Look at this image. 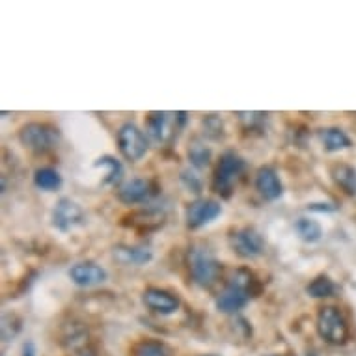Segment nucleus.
Instances as JSON below:
<instances>
[{"label":"nucleus","instance_id":"f257e3e1","mask_svg":"<svg viewBox=\"0 0 356 356\" xmlns=\"http://www.w3.org/2000/svg\"><path fill=\"white\" fill-rule=\"evenodd\" d=\"M259 291H261V284L254 273L248 269H237L232 273L228 284L216 298V308L222 314H237L250 302L252 297H257Z\"/></svg>","mask_w":356,"mask_h":356},{"label":"nucleus","instance_id":"f03ea898","mask_svg":"<svg viewBox=\"0 0 356 356\" xmlns=\"http://www.w3.org/2000/svg\"><path fill=\"white\" fill-rule=\"evenodd\" d=\"M188 270L193 282L200 287L215 286L220 276V261L205 246H194L188 252Z\"/></svg>","mask_w":356,"mask_h":356},{"label":"nucleus","instance_id":"7ed1b4c3","mask_svg":"<svg viewBox=\"0 0 356 356\" xmlns=\"http://www.w3.org/2000/svg\"><path fill=\"white\" fill-rule=\"evenodd\" d=\"M245 159L241 157L237 152H224L222 153L218 166L213 175V191L220 194L222 198H229L234 193V183L239 177V174L245 170Z\"/></svg>","mask_w":356,"mask_h":356},{"label":"nucleus","instance_id":"20e7f679","mask_svg":"<svg viewBox=\"0 0 356 356\" xmlns=\"http://www.w3.org/2000/svg\"><path fill=\"white\" fill-rule=\"evenodd\" d=\"M317 332L328 345H343L349 339V325L336 306H323L317 314Z\"/></svg>","mask_w":356,"mask_h":356},{"label":"nucleus","instance_id":"39448f33","mask_svg":"<svg viewBox=\"0 0 356 356\" xmlns=\"http://www.w3.org/2000/svg\"><path fill=\"white\" fill-rule=\"evenodd\" d=\"M19 140L30 152L47 153L58 140V131L49 123L30 122L19 131Z\"/></svg>","mask_w":356,"mask_h":356},{"label":"nucleus","instance_id":"423d86ee","mask_svg":"<svg viewBox=\"0 0 356 356\" xmlns=\"http://www.w3.org/2000/svg\"><path fill=\"white\" fill-rule=\"evenodd\" d=\"M118 147L127 161L136 163L146 155L149 144H147L144 131L135 123L129 122L118 129Z\"/></svg>","mask_w":356,"mask_h":356},{"label":"nucleus","instance_id":"0eeeda50","mask_svg":"<svg viewBox=\"0 0 356 356\" xmlns=\"http://www.w3.org/2000/svg\"><path fill=\"white\" fill-rule=\"evenodd\" d=\"M222 215L220 202L213 198H198L194 200L193 204H188L187 213H185V220H187V228L198 229L204 228L205 224L218 218Z\"/></svg>","mask_w":356,"mask_h":356},{"label":"nucleus","instance_id":"6e6552de","mask_svg":"<svg viewBox=\"0 0 356 356\" xmlns=\"http://www.w3.org/2000/svg\"><path fill=\"white\" fill-rule=\"evenodd\" d=\"M232 248L237 256L245 257V259H254V257L261 256L265 250V241L261 234L256 228H241L232 234Z\"/></svg>","mask_w":356,"mask_h":356},{"label":"nucleus","instance_id":"1a4fd4ad","mask_svg":"<svg viewBox=\"0 0 356 356\" xmlns=\"http://www.w3.org/2000/svg\"><path fill=\"white\" fill-rule=\"evenodd\" d=\"M53 226L62 234H67L70 229H73L75 226L82 224L84 220V211L76 202H73L71 198H60L56 204H54L53 209Z\"/></svg>","mask_w":356,"mask_h":356},{"label":"nucleus","instance_id":"9d476101","mask_svg":"<svg viewBox=\"0 0 356 356\" xmlns=\"http://www.w3.org/2000/svg\"><path fill=\"white\" fill-rule=\"evenodd\" d=\"M155 194H157L155 183L149 181V179H140V177L125 181L118 187V200L125 205L144 204Z\"/></svg>","mask_w":356,"mask_h":356},{"label":"nucleus","instance_id":"9b49d317","mask_svg":"<svg viewBox=\"0 0 356 356\" xmlns=\"http://www.w3.org/2000/svg\"><path fill=\"white\" fill-rule=\"evenodd\" d=\"M142 300L152 312L161 316H172L181 306V300L175 297L174 293L161 289V287H147L142 295Z\"/></svg>","mask_w":356,"mask_h":356},{"label":"nucleus","instance_id":"f8f14e48","mask_svg":"<svg viewBox=\"0 0 356 356\" xmlns=\"http://www.w3.org/2000/svg\"><path fill=\"white\" fill-rule=\"evenodd\" d=\"M70 278L79 287H94L106 282L108 273L94 261L75 263L70 269Z\"/></svg>","mask_w":356,"mask_h":356},{"label":"nucleus","instance_id":"ddd939ff","mask_svg":"<svg viewBox=\"0 0 356 356\" xmlns=\"http://www.w3.org/2000/svg\"><path fill=\"white\" fill-rule=\"evenodd\" d=\"M172 123H175V114H170V112H161L153 111L146 116V131L147 135L152 136L153 140L163 144L174 136L175 133L172 131Z\"/></svg>","mask_w":356,"mask_h":356},{"label":"nucleus","instance_id":"4468645a","mask_svg":"<svg viewBox=\"0 0 356 356\" xmlns=\"http://www.w3.org/2000/svg\"><path fill=\"white\" fill-rule=\"evenodd\" d=\"M256 188L257 193L261 194V198L269 200V202H275V200H278L284 194L280 177L276 174V170L270 168V166H261V168L257 170Z\"/></svg>","mask_w":356,"mask_h":356},{"label":"nucleus","instance_id":"2eb2a0df","mask_svg":"<svg viewBox=\"0 0 356 356\" xmlns=\"http://www.w3.org/2000/svg\"><path fill=\"white\" fill-rule=\"evenodd\" d=\"M164 213L159 209H146V211H136L133 215L125 216L123 224H127L131 228L140 229V232H153V229L163 228L164 224Z\"/></svg>","mask_w":356,"mask_h":356},{"label":"nucleus","instance_id":"dca6fc26","mask_svg":"<svg viewBox=\"0 0 356 356\" xmlns=\"http://www.w3.org/2000/svg\"><path fill=\"white\" fill-rule=\"evenodd\" d=\"M112 256L122 265H146L153 259V252L146 246H129L120 245L112 250Z\"/></svg>","mask_w":356,"mask_h":356},{"label":"nucleus","instance_id":"f3484780","mask_svg":"<svg viewBox=\"0 0 356 356\" xmlns=\"http://www.w3.org/2000/svg\"><path fill=\"white\" fill-rule=\"evenodd\" d=\"M94 168L103 170V185L118 187L123 181V164L112 155H103L94 163Z\"/></svg>","mask_w":356,"mask_h":356},{"label":"nucleus","instance_id":"a211bd4d","mask_svg":"<svg viewBox=\"0 0 356 356\" xmlns=\"http://www.w3.org/2000/svg\"><path fill=\"white\" fill-rule=\"evenodd\" d=\"M332 177L345 194L356 196V168L350 164H336L332 168Z\"/></svg>","mask_w":356,"mask_h":356},{"label":"nucleus","instance_id":"6ab92c4d","mask_svg":"<svg viewBox=\"0 0 356 356\" xmlns=\"http://www.w3.org/2000/svg\"><path fill=\"white\" fill-rule=\"evenodd\" d=\"M321 140L325 144V149L330 153L343 152V149L350 147V138L339 127L321 129Z\"/></svg>","mask_w":356,"mask_h":356},{"label":"nucleus","instance_id":"aec40b11","mask_svg":"<svg viewBox=\"0 0 356 356\" xmlns=\"http://www.w3.org/2000/svg\"><path fill=\"white\" fill-rule=\"evenodd\" d=\"M34 185L41 191L53 193V191H58L62 187V175H60L58 170L43 166V168H38L34 172Z\"/></svg>","mask_w":356,"mask_h":356},{"label":"nucleus","instance_id":"412c9836","mask_svg":"<svg viewBox=\"0 0 356 356\" xmlns=\"http://www.w3.org/2000/svg\"><path fill=\"white\" fill-rule=\"evenodd\" d=\"M295 232L298 234V237L306 243H317V241L323 237V228L321 224L317 220H312V218H306V216H300L297 222H295Z\"/></svg>","mask_w":356,"mask_h":356},{"label":"nucleus","instance_id":"4be33fe9","mask_svg":"<svg viewBox=\"0 0 356 356\" xmlns=\"http://www.w3.org/2000/svg\"><path fill=\"white\" fill-rule=\"evenodd\" d=\"M336 289H338L336 284H334L328 276L321 275L309 282L308 287H306V293H308L309 297H314V298H328V297H334Z\"/></svg>","mask_w":356,"mask_h":356},{"label":"nucleus","instance_id":"5701e85b","mask_svg":"<svg viewBox=\"0 0 356 356\" xmlns=\"http://www.w3.org/2000/svg\"><path fill=\"white\" fill-rule=\"evenodd\" d=\"M211 157H213L211 149L200 140H194L188 147V161L196 168H207L211 163Z\"/></svg>","mask_w":356,"mask_h":356},{"label":"nucleus","instance_id":"b1692460","mask_svg":"<svg viewBox=\"0 0 356 356\" xmlns=\"http://www.w3.org/2000/svg\"><path fill=\"white\" fill-rule=\"evenodd\" d=\"M133 356H170V353L161 341L144 339L133 347Z\"/></svg>","mask_w":356,"mask_h":356},{"label":"nucleus","instance_id":"393cba45","mask_svg":"<svg viewBox=\"0 0 356 356\" xmlns=\"http://www.w3.org/2000/svg\"><path fill=\"white\" fill-rule=\"evenodd\" d=\"M204 129L205 135L211 136V138H215V140H218V138L224 136V123H222L220 118L215 116V114H209V116L205 118Z\"/></svg>","mask_w":356,"mask_h":356},{"label":"nucleus","instance_id":"a878e982","mask_svg":"<svg viewBox=\"0 0 356 356\" xmlns=\"http://www.w3.org/2000/svg\"><path fill=\"white\" fill-rule=\"evenodd\" d=\"M19 330H21V319L17 316L2 317V339L4 341H10L12 338H15Z\"/></svg>","mask_w":356,"mask_h":356},{"label":"nucleus","instance_id":"bb28decb","mask_svg":"<svg viewBox=\"0 0 356 356\" xmlns=\"http://www.w3.org/2000/svg\"><path fill=\"white\" fill-rule=\"evenodd\" d=\"M181 183L188 188V191H193V193H202V179H200V175L194 174L193 170H183Z\"/></svg>","mask_w":356,"mask_h":356},{"label":"nucleus","instance_id":"cd10ccee","mask_svg":"<svg viewBox=\"0 0 356 356\" xmlns=\"http://www.w3.org/2000/svg\"><path fill=\"white\" fill-rule=\"evenodd\" d=\"M336 207H334L332 204H309L308 205V211H317V213H330V211H334Z\"/></svg>","mask_w":356,"mask_h":356},{"label":"nucleus","instance_id":"c85d7f7f","mask_svg":"<svg viewBox=\"0 0 356 356\" xmlns=\"http://www.w3.org/2000/svg\"><path fill=\"white\" fill-rule=\"evenodd\" d=\"M23 356H38V353H35V345L32 343V341H26V343L23 345Z\"/></svg>","mask_w":356,"mask_h":356},{"label":"nucleus","instance_id":"c756f323","mask_svg":"<svg viewBox=\"0 0 356 356\" xmlns=\"http://www.w3.org/2000/svg\"><path fill=\"white\" fill-rule=\"evenodd\" d=\"M76 356H95V355L92 353V350H82V353H79Z\"/></svg>","mask_w":356,"mask_h":356},{"label":"nucleus","instance_id":"7c9ffc66","mask_svg":"<svg viewBox=\"0 0 356 356\" xmlns=\"http://www.w3.org/2000/svg\"><path fill=\"white\" fill-rule=\"evenodd\" d=\"M308 356H317V355H316V353H309V355H308Z\"/></svg>","mask_w":356,"mask_h":356}]
</instances>
